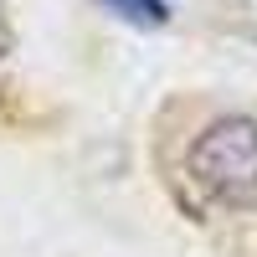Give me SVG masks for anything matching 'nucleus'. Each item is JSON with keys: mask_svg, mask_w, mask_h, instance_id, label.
<instances>
[{"mask_svg": "<svg viewBox=\"0 0 257 257\" xmlns=\"http://www.w3.org/2000/svg\"><path fill=\"white\" fill-rule=\"evenodd\" d=\"M190 185L221 211H257V118L226 113L190 144Z\"/></svg>", "mask_w": 257, "mask_h": 257, "instance_id": "obj_1", "label": "nucleus"}, {"mask_svg": "<svg viewBox=\"0 0 257 257\" xmlns=\"http://www.w3.org/2000/svg\"><path fill=\"white\" fill-rule=\"evenodd\" d=\"M98 6L113 11L118 21H128V26H165V21H170L165 0H98Z\"/></svg>", "mask_w": 257, "mask_h": 257, "instance_id": "obj_2", "label": "nucleus"}, {"mask_svg": "<svg viewBox=\"0 0 257 257\" xmlns=\"http://www.w3.org/2000/svg\"><path fill=\"white\" fill-rule=\"evenodd\" d=\"M11 52V21H6V11H0V57Z\"/></svg>", "mask_w": 257, "mask_h": 257, "instance_id": "obj_3", "label": "nucleus"}]
</instances>
